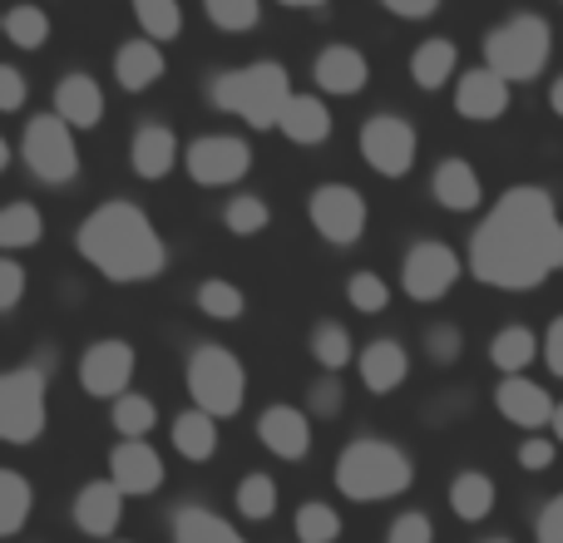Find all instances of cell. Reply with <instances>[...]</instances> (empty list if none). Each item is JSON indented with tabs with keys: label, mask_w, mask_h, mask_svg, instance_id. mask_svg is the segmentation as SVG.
Here are the masks:
<instances>
[{
	"label": "cell",
	"mask_w": 563,
	"mask_h": 543,
	"mask_svg": "<svg viewBox=\"0 0 563 543\" xmlns=\"http://www.w3.org/2000/svg\"><path fill=\"white\" fill-rule=\"evenodd\" d=\"M563 267V218L549 188L519 184L470 237V272L499 291H534Z\"/></svg>",
	"instance_id": "cell-1"
},
{
	"label": "cell",
	"mask_w": 563,
	"mask_h": 543,
	"mask_svg": "<svg viewBox=\"0 0 563 543\" xmlns=\"http://www.w3.org/2000/svg\"><path fill=\"white\" fill-rule=\"evenodd\" d=\"M75 247L99 277L109 281H154L168 267V247L158 237V228L148 223V213L129 198H109L79 223Z\"/></svg>",
	"instance_id": "cell-2"
},
{
	"label": "cell",
	"mask_w": 563,
	"mask_h": 543,
	"mask_svg": "<svg viewBox=\"0 0 563 543\" xmlns=\"http://www.w3.org/2000/svg\"><path fill=\"white\" fill-rule=\"evenodd\" d=\"M410 479H416V465L390 440L361 435L336 455V489L346 499H356V505H380V499L406 495Z\"/></svg>",
	"instance_id": "cell-3"
},
{
	"label": "cell",
	"mask_w": 563,
	"mask_h": 543,
	"mask_svg": "<svg viewBox=\"0 0 563 543\" xmlns=\"http://www.w3.org/2000/svg\"><path fill=\"white\" fill-rule=\"evenodd\" d=\"M287 95H291V79L277 59H257V65L218 75L213 85H208V104H213L218 114L243 119L257 134L277 129V114H282V104H287Z\"/></svg>",
	"instance_id": "cell-4"
},
{
	"label": "cell",
	"mask_w": 563,
	"mask_h": 543,
	"mask_svg": "<svg viewBox=\"0 0 563 543\" xmlns=\"http://www.w3.org/2000/svg\"><path fill=\"white\" fill-rule=\"evenodd\" d=\"M549 49H554V30H549L544 15L525 10V15H509L505 25H495L485 35V69L499 75L509 89L529 85V79L544 75Z\"/></svg>",
	"instance_id": "cell-5"
},
{
	"label": "cell",
	"mask_w": 563,
	"mask_h": 543,
	"mask_svg": "<svg viewBox=\"0 0 563 543\" xmlns=\"http://www.w3.org/2000/svg\"><path fill=\"white\" fill-rule=\"evenodd\" d=\"M49 425V370L40 361L0 370V445H35Z\"/></svg>",
	"instance_id": "cell-6"
},
{
	"label": "cell",
	"mask_w": 563,
	"mask_h": 543,
	"mask_svg": "<svg viewBox=\"0 0 563 543\" xmlns=\"http://www.w3.org/2000/svg\"><path fill=\"white\" fill-rule=\"evenodd\" d=\"M188 396L208 420H228L247 400V370L228 346H198L188 356Z\"/></svg>",
	"instance_id": "cell-7"
},
{
	"label": "cell",
	"mask_w": 563,
	"mask_h": 543,
	"mask_svg": "<svg viewBox=\"0 0 563 543\" xmlns=\"http://www.w3.org/2000/svg\"><path fill=\"white\" fill-rule=\"evenodd\" d=\"M20 158L25 168L49 188H65L79 178V144H75V129L59 124L55 114H35L20 134Z\"/></svg>",
	"instance_id": "cell-8"
},
{
	"label": "cell",
	"mask_w": 563,
	"mask_h": 543,
	"mask_svg": "<svg viewBox=\"0 0 563 543\" xmlns=\"http://www.w3.org/2000/svg\"><path fill=\"white\" fill-rule=\"evenodd\" d=\"M356 144H361L366 168H376L380 178H406L410 164H416V154H420L416 124H406L400 114H371L366 124H361Z\"/></svg>",
	"instance_id": "cell-9"
},
{
	"label": "cell",
	"mask_w": 563,
	"mask_h": 543,
	"mask_svg": "<svg viewBox=\"0 0 563 543\" xmlns=\"http://www.w3.org/2000/svg\"><path fill=\"white\" fill-rule=\"evenodd\" d=\"M184 164H188V178H194L198 188H228V184H238V178H247L253 148H247V138H238V134H203L188 144Z\"/></svg>",
	"instance_id": "cell-10"
},
{
	"label": "cell",
	"mask_w": 563,
	"mask_h": 543,
	"mask_svg": "<svg viewBox=\"0 0 563 543\" xmlns=\"http://www.w3.org/2000/svg\"><path fill=\"white\" fill-rule=\"evenodd\" d=\"M307 218H311V228H317V237H327V243H336V247H351L366 233V198L346 184H321L307 203Z\"/></svg>",
	"instance_id": "cell-11"
},
{
	"label": "cell",
	"mask_w": 563,
	"mask_h": 543,
	"mask_svg": "<svg viewBox=\"0 0 563 543\" xmlns=\"http://www.w3.org/2000/svg\"><path fill=\"white\" fill-rule=\"evenodd\" d=\"M134 366H139L134 346L119 341V336H104L79 356V386H85V396H95V400H114V396L129 390Z\"/></svg>",
	"instance_id": "cell-12"
},
{
	"label": "cell",
	"mask_w": 563,
	"mask_h": 543,
	"mask_svg": "<svg viewBox=\"0 0 563 543\" xmlns=\"http://www.w3.org/2000/svg\"><path fill=\"white\" fill-rule=\"evenodd\" d=\"M460 281V257L455 247L435 243V237H426V243H416L406 253V263H400V287L410 291L416 301H440L450 287Z\"/></svg>",
	"instance_id": "cell-13"
},
{
	"label": "cell",
	"mask_w": 563,
	"mask_h": 543,
	"mask_svg": "<svg viewBox=\"0 0 563 543\" xmlns=\"http://www.w3.org/2000/svg\"><path fill=\"white\" fill-rule=\"evenodd\" d=\"M109 485L124 499H144L154 489H164V459L148 440H119L109 450Z\"/></svg>",
	"instance_id": "cell-14"
},
{
	"label": "cell",
	"mask_w": 563,
	"mask_h": 543,
	"mask_svg": "<svg viewBox=\"0 0 563 543\" xmlns=\"http://www.w3.org/2000/svg\"><path fill=\"white\" fill-rule=\"evenodd\" d=\"M49 104H55L49 114L69 129H99L104 124V89H99V79L85 75V69H75V75L59 79L55 95H49Z\"/></svg>",
	"instance_id": "cell-15"
},
{
	"label": "cell",
	"mask_w": 563,
	"mask_h": 543,
	"mask_svg": "<svg viewBox=\"0 0 563 543\" xmlns=\"http://www.w3.org/2000/svg\"><path fill=\"white\" fill-rule=\"evenodd\" d=\"M455 114L470 119V124H495V119L509 114V85L499 75H489L485 65L465 69L455 85Z\"/></svg>",
	"instance_id": "cell-16"
},
{
	"label": "cell",
	"mask_w": 563,
	"mask_h": 543,
	"mask_svg": "<svg viewBox=\"0 0 563 543\" xmlns=\"http://www.w3.org/2000/svg\"><path fill=\"white\" fill-rule=\"evenodd\" d=\"M495 406H499V415H505L509 425L529 430V435H539V430L549 425V415H554V396H549L539 380H525V376H505V380H499Z\"/></svg>",
	"instance_id": "cell-17"
},
{
	"label": "cell",
	"mask_w": 563,
	"mask_h": 543,
	"mask_svg": "<svg viewBox=\"0 0 563 543\" xmlns=\"http://www.w3.org/2000/svg\"><path fill=\"white\" fill-rule=\"evenodd\" d=\"M257 440H263L277 459H291V465H297V459H307L311 455V420H307V410L267 406L263 415H257Z\"/></svg>",
	"instance_id": "cell-18"
},
{
	"label": "cell",
	"mask_w": 563,
	"mask_h": 543,
	"mask_svg": "<svg viewBox=\"0 0 563 543\" xmlns=\"http://www.w3.org/2000/svg\"><path fill=\"white\" fill-rule=\"evenodd\" d=\"M124 524V495H119L109 479H89L75 495V529L89 539H109Z\"/></svg>",
	"instance_id": "cell-19"
},
{
	"label": "cell",
	"mask_w": 563,
	"mask_h": 543,
	"mask_svg": "<svg viewBox=\"0 0 563 543\" xmlns=\"http://www.w3.org/2000/svg\"><path fill=\"white\" fill-rule=\"evenodd\" d=\"M430 193L445 213H475L485 203V184H479L470 158H440L435 174H430Z\"/></svg>",
	"instance_id": "cell-20"
},
{
	"label": "cell",
	"mask_w": 563,
	"mask_h": 543,
	"mask_svg": "<svg viewBox=\"0 0 563 543\" xmlns=\"http://www.w3.org/2000/svg\"><path fill=\"white\" fill-rule=\"evenodd\" d=\"M311 75H317L321 95L346 99V95H361V89H366L371 65H366V55H361L356 45H327L317 55V65H311Z\"/></svg>",
	"instance_id": "cell-21"
},
{
	"label": "cell",
	"mask_w": 563,
	"mask_h": 543,
	"mask_svg": "<svg viewBox=\"0 0 563 543\" xmlns=\"http://www.w3.org/2000/svg\"><path fill=\"white\" fill-rule=\"evenodd\" d=\"M129 164H134V174L148 178V184L168 178V174H174V164H178V138H174V129H164V124H139L134 138H129Z\"/></svg>",
	"instance_id": "cell-22"
},
{
	"label": "cell",
	"mask_w": 563,
	"mask_h": 543,
	"mask_svg": "<svg viewBox=\"0 0 563 543\" xmlns=\"http://www.w3.org/2000/svg\"><path fill=\"white\" fill-rule=\"evenodd\" d=\"M356 370H361V386H366L371 396H390V390H400V380H406L410 356H406L400 341L380 336L356 356Z\"/></svg>",
	"instance_id": "cell-23"
},
{
	"label": "cell",
	"mask_w": 563,
	"mask_h": 543,
	"mask_svg": "<svg viewBox=\"0 0 563 543\" xmlns=\"http://www.w3.org/2000/svg\"><path fill=\"white\" fill-rule=\"evenodd\" d=\"M164 45H154V40H124V45L114 49V79L129 89V95H144V89H154L158 79H164Z\"/></svg>",
	"instance_id": "cell-24"
},
{
	"label": "cell",
	"mask_w": 563,
	"mask_h": 543,
	"mask_svg": "<svg viewBox=\"0 0 563 543\" xmlns=\"http://www.w3.org/2000/svg\"><path fill=\"white\" fill-rule=\"evenodd\" d=\"M277 129L297 148H317V144H327V134H331V109L321 104L317 95H287V104H282V114H277Z\"/></svg>",
	"instance_id": "cell-25"
},
{
	"label": "cell",
	"mask_w": 563,
	"mask_h": 543,
	"mask_svg": "<svg viewBox=\"0 0 563 543\" xmlns=\"http://www.w3.org/2000/svg\"><path fill=\"white\" fill-rule=\"evenodd\" d=\"M455 65H460V49H455V40H445V35H430L410 49V79H416L420 89H445L450 79H455Z\"/></svg>",
	"instance_id": "cell-26"
},
{
	"label": "cell",
	"mask_w": 563,
	"mask_h": 543,
	"mask_svg": "<svg viewBox=\"0 0 563 543\" xmlns=\"http://www.w3.org/2000/svg\"><path fill=\"white\" fill-rule=\"evenodd\" d=\"M450 509L465 524H479V519L495 514V479L479 475V469H465V475L450 479Z\"/></svg>",
	"instance_id": "cell-27"
},
{
	"label": "cell",
	"mask_w": 563,
	"mask_h": 543,
	"mask_svg": "<svg viewBox=\"0 0 563 543\" xmlns=\"http://www.w3.org/2000/svg\"><path fill=\"white\" fill-rule=\"evenodd\" d=\"M40 237H45V213L35 203L15 198V203L0 208V253H25Z\"/></svg>",
	"instance_id": "cell-28"
},
{
	"label": "cell",
	"mask_w": 563,
	"mask_h": 543,
	"mask_svg": "<svg viewBox=\"0 0 563 543\" xmlns=\"http://www.w3.org/2000/svg\"><path fill=\"white\" fill-rule=\"evenodd\" d=\"M174 543H247V539L228 519H218L213 509L188 505L174 514Z\"/></svg>",
	"instance_id": "cell-29"
},
{
	"label": "cell",
	"mask_w": 563,
	"mask_h": 543,
	"mask_svg": "<svg viewBox=\"0 0 563 543\" xmlns=\"http://www.w3.org/2000/svg\"><path fill=\"white\" fill-rule=\"evenodd\" d=\"M174 450L188 459V465H203L218 450V420H208L203 410H184L174 420Z\"/></svg>",
	"instance_id": "cell-30"
},
{
	"label": "cell",
	"mask_w": 563,
	"mask_h": 543,
	"mask_svg": "<svg viewBox=\"0 0 563 543\" xmlns=\"http://www.w3.org/2000/svg\"><path fill=\"white\" fill-rule=\"evenodd\" d=\"M30 509H35V489L20 469H0V539L20 534L30 524Z\"/></svg>",
	"instance_id": "cell-31"
},
{
	"label": "cell",
	"mask_w": 563,
	"mask_h": 543,
	"mask_svg": "<svg viewBox=\"0 0 563 543\" xmlns=\"http://www.w3.org/2000/svg\"><path fill=\"white\" fill-rule=\"evenodd\" d=\"M534 351H539V336L529 326H499L495 331V341H489V361H495L505 376H525V366L534 361Z\"/></svg>",
	"instance_id": "cell-32"
},
{
	"label": "cell",
	"mask_w": 563,
	"mask_h": 543,
	"mask_svg": "<svg viewBox=\"0 0 563 543\" xmlns=\"http://www.w3.org/2000/svg\"><path fill=\"white\" fill-rule=\"evenodd\" d=\"M129 5H134L144 40H154V45H168V40L184 35V5L178 0H129Z\"/></svg>",
	"instance_id": "cell-33"
},
{
	"label": "cell",
	"mask_w": 563,
	"mask_h": 543,
	"mask_svg": "<svg viewBox=\"0 0 563 543\" xmlns=\"http://www.w3.org/2000/svg\"><path fill=\"white\" fill-rule=\"evenodd\" d=\"M311 356H317V366L327 370V376H341V370L356 361L351 331L341 326V321H317V331H311Z\"/></svg>",
	"instance_id": "cell-34"
},
{
	"label": "cell",
	"mask_w": 563,
	"mask_h": 543,
	"mask_svg": "<svg viewBox=\"0 0 563 543\" xmlns=\"http://www.w3.org/2000/svg\"><path fill=\"white\" fill-rule=\"evenodd\" d=\"M0 35H5L15 49H45L49 15L40 5H10L5 15H0Z\"/></svg>",
	"instance_id": "cell-35"
},
{
	"label": "cell",
	"mask_w": 563,
	"mask_h": 543,
	"mask_svg": "<svg viewBox=\"0 0 563 543\" xmlns=\"http://www.w3.org/2000/svg\"><path fill=\"white\" fill-rule=\"evenodd\" d=\"M109 420H114V430L124 440H144L148 430L158 425V406L148 396H139V390H124V396H114V410H109Z\"/></svg>",
	"instance_id": "cell-36"
},
{
	"label": "cell",
	"mask_w": 563,
	"mask_h": 543,
	"mask_svg": "<svg viewBox=\"0 0 563 543\" xmlns=\"http://www.w3.org/2000/svg\"><path fill=\"white\" fill-rule=\"evenodd\" d=\"M233 505H238V514L253 519V524L273 519L277 514V479L273 475H243V479H238Z\"/></svg>",
	"instance_id": "cell-37"
},
{
	"label": "cell",
	"mask_w": 563,
	"mask_h": 543,
	"mask_svg": "<svg viewBox=\"0 0 563 543\" xmlns=\"http://www.w3.org/2000/svg\"><path fill=\"white\" fill-rule=\"evenodd\" d=\"M198 311L213 321H238L247 311V297H243V287H233V281L208 277V281H198Z\"/></svg>",
	"instance_id": "cell-38"
},
{
	"label": "cell",
	"mask_w": 563,
	"mask_h": 543,
	"mask_svg": "<svg viewBox=\"0 0 563 543\" xmlns=\"http://www.w3.org/2000/svg\"><path fill=\"white\" fill-rule=\"evenodd\" d=\"M223 223L233 237H257V233H267V223H273V208H267L257 193H238V198H228Z\"/></svg>",
	"instance_id": "cell-39"
},
{
	"label": "cell",
	"mask_w": 563,
	"mask_h": 543,
	"mask_svg": "<svg viewBox=\"0 0 563 543\" xmlns=\"http://www.w3.org/2000/svg\"><path fill=\"white\" fill-rule=\"evenodd\" d=\"M297 539L301 543H336L341 539V514L331 505H321V499H311V505L297 509Z\"/></svg>",
	"instance_id": "cell-40"
},
{
	"label": "cell",
	"mask_w": 563,
	"mask_h": 543,
	"mask_svg": "<svg viewBox=\"0 0 563 543\" xmlns=\"http://www.w3.org/2000/svg\"><path fill=\"white\" fill-rule=\"evenodd\" d=\"M203 10L228 35H243V30H253L263 20V0H203Z\"/></svg>",
	"instance_id": "cell-41"
},
{
	"label": "cell",
	"mask_w": 563,
	"mask_h": 543,
	"mask_svg": "<svg viewBox=\"0 0 563 543\" xmlns=\"http://www.w3.org/2000/svg\"><path fill=\"white\" fill-rule=\"evenodd\" d=\"M346 301L356 311H366V317H376V311L390 307V287L376 277V272H356V277L346 281Z\"/></svg>",
	"instance_id": "cell-42"
},
{
	"label": "cell",
	"mask_w": 563,
	"mask_h": 543,
	"mask_svg": "<svg viewBox=\"0 0 563 543\" xmlns=\"http://www.w3.org/2000/svg\"><path fill=\"white\" fill-rule=\"evenodd\" d=\"M460 351H465V331H460V326L440 321V326L426 331V356L435 361V366H450V361H460Z\"/></svg>",
	"instance_id": "cell-43"
},
{
	"label": "cell",
	"mask_w": 563,
	"mask_h": 543,
	"mask_svg": "<svg viewBox=\"0 0 563 543\" xmlns=\"http://www.w3.org/2000/svg\"><path fill=\"white\" fill-rule=\"evenodd\" d=\"M386 543H435V524H430V514H420V509H406V514H396V524L386 529Z\"/></svg>",
	"instance_id": "cell-44"
},
{
	"label": "cell",
	"mask_w": 563,
	"mask_h": 543,
	"mask_svg": "<svg viewBox=\"0 0 563 543\" xmlns=\"http://www.w3.org/2000/svg\"><path fill=\"white\" fill-rule=\"evenodd\" d=\"M25 287H30L25 267H20L15 257L0 253V317H5V311H15L20 301H25Z\"/></svg>",
	"instance_id": "cell-45"
},
{
	"label": "cell",
	"mask_w": 563,
	"mask_h": 543,
	"mask_svg": "<svg viewBox=\"0 0 563 543\" xmlns=\"http://www.w3.org/2000/svg\"><path fill=\"white\" fill-rule=\"evenodd\" d=\"M341 406H346V390H341L336 376L311 380V390H307V410H311V415H336Z\"/></svg>",
	"instance_id": "cell-46"
},
{
	"label": "cell",
	"mask_w": 563,
	"mask_h": 543,
	"mask_svg": "<svg viewBox=\"0 0 563 543\" xmlns=\"http://www.w3.org/2000/svg\"><path fill=\"white\" fill-rule=\"evenodd\" d=\"M30 99V85L15 65H0V114H20Z\"/></svg>",
	"instance_id": "cell-47"
},
{
	"label": "cell",
	"mask_w": 563,
	"mask_h": 543,
	"mask_svg": "<svg viewBox=\"0 0 563 543\" xmlns=\"http://www.w3.org/2000/svg\"><path fill=\"white\" fill-rule=\"evenodd\" d=\"M554 455H559V445L544 440V435H529L525 445H519V465H525L529 475H544V469L554 465Z\"/></svg>",
	"instance_id": "cell-48"
},
{
	"label": "cell",
	"mask_w": 563,
	"mask_h": 543,
	"mask_svg": "<svg viewBox=\"0 0 563 543\" xmlns=\"http://www.w3.org/2000/svg\"><path fill=\"white\" fill-rule=\"evenodd\" d=\"M539 543H563V495H554L544 509H539Z\"/></svg>",
	"instance_id": "cell-49"
},
{
	"label": "cell",
	"mask_w": 563,
	"mask_h": 543,
	"mask_svg": "<svg viewBox=\"0 0 563 543\" xmlns=\"http://www.w3.org/2000/svg\"><path fill=\"white\" fill-rule=\"evenodd\" d=\"M539 351H544V366L554 370V376L563 380V317L549 321V331L539 336Z\"/></svg>",
	"instance_id": "cell-50"
},
{
	"label": "cell",
	"mask_w": 563,
	"mask_h": 543,
	"mask_svg": "<svg viewBox=\"0 0 563 543\" xmlns=\"http://www.w3.org/2000/svg\"><path fill=\"white\" fill-rule=\"evenodd\" d=\"M380 5H386L390 15H400V20H426V15H435L440 10V0H380Z\"/></svg>",
	"instance_id": "cell-51"
},
{
	"label": "cell",
	"mask_w": 563,
	"mask_h": 543,
	"mask_svg": "<svg viewBox=\"0 0 563 543\" xmlns=\"http://www.w3.org/2000/svg\"><path fill=\"white\" fill-rule=\"evenodd\" d=\"M549 109H554V114L563 119V75L554 79V85H549Z\"/></svg>",
	"instance_id": "cell-52"
},
{
	"label": "cell",
	"mask_w": 563,
	"mask_h": 543,
	"mask_svg": "<svg viewBox=\"0 0 563 543\" xmlns=\"http://www.w3.org/2000/svg\"><path fill=\"white\" fill-rule=\"evenodd\" d=\"M549 430H554V445H563V400H554V415H549Z\"/></svg>",
	"instance_id": "cell-53"
},
{
	"label": "cell",
	"mask_w": 563,
	"mask_h": 543,
	"mask_svg": "<svg viewBox=\"0 0 563 543\" xmlns=\"http://www.w3.org/2000/svg\"><path fill=\"white\" fill-rule=\"evenodd\" d=\"M277 5H291V10H317V5H327V0H277Z\"/></svg>",
	"instance_id": "cell-54"
},
{
	"label": "cell",
	"mask_w": 563,
	"mask_h": 543,
	"mask_svg": "<svg viewBox=\"0 0 563 543\" xmlns=\"http://www.w3.org/2000/svg\"><path fill=\"white\" fill-rule=\"evenodd\" d=\"M10 168V138H0V174Z\"/></svg>",
	"instance_id": "cell-55"
},
{
	"label": "cell",
	"mask_w": 563,
	"mask_h": 543,
	"mask_svg": "<svg viewBox=\"0 0 563 543\" xmlns=\"http://www.w3.org/2000/svg\"><path fill=\"white\" fill-rule=\"evenodd\" d=\"M485 543H509V539H485Z\"/></svg>",
	"instance_id": "cell-56"
}]
</instances>
